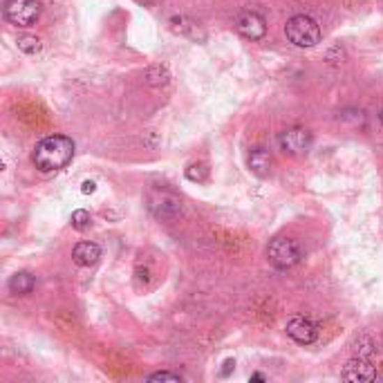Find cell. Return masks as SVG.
<instances>
[{"mask_svg":"<svg viewBox=\"0 0 383 383\" xmlns=\"http://www.w3.org/2000/svg\"><path fill=\"white\" fill-rule=\"evenodd\" d=\"M81 190H83L85 195H90V193H94V190H97V184H94V182H90V179H88V182H83Z\"/></svg>","mask_w":383,"mask_h":383,"instance_id":"20","label":"cell"},{"mask_svg":"<svg viewBox=\"0 0 383 383\" xmlns=\"http://www.w3.org/2000/svg\"><path fill=\"white\" fill-rule=\"evenodd\" d=\"M148 381H173V383H179V381H184V377L177 375V372H155V375L148 377Z\"/></svg>","mask_w":383,"mask_h":383,"instance_id":"18","label":"cell"},{"mask_svg":"<svg viewBox=\"0 0 383 383\" xmlns=\"http://www.w3.org/2000/svg\"><path fill=\"white\" fill-rule=\"evenodd\" d=\"M144 81L148 85H153V88H162V85H168L170 81V72L166 66H151L146 72H144Z\"/></svg>","mask_w":383,"mask_h":383,"instance_id":"13","label":"cell"},{"mask_svg":"<svg viewBox=\"0 0 383 383\" xmlns=\"http://www.w3.org/2000/svg\"><path fill=\"white\" fill-rule=\"evenodd\" d=\"M40 38H36V36H29V34H25V36H20L18 38V50L20 52H25V54H38L40 52Z\"/></svg>","mask_w":383,"mask_h":383,"instance_id":"14","label":"cell"},{"mask_svg":"<svg viewBox=\"0 0 383 383\" xmlns=\"http://www.w3.org/2000/svg\"><path fill=\"white\" fill-rule=\"evenodd\" d=\"M186 177L190 179V182H206L209 177V168L204 164H190L186 168Z\"/></svg>","mask_w":383,"mask_h":383,"instance_id":"16","label":"cell"},{"mask_svg":"<svg viewBox=\"0 0 383 383\" xmlns=\"http://www.w3.org/2000/svg\"><path fill=\"white\" fill-rule=\"evenodd\" d=\"M249 168H251V173L260 175V177L269 175V170H271L269 151H264V148H253L249 153Z\"/></svg>","mask_w":383,"mask_h":383,"instance_id":"11","label":"cell"},{"mask_svg":"<svg viewBox=\"0 0 383 383\" xmlns=\"http://www.w3.org/2000/svg\"><path fill=\"white\" fill-rule=\"evenodd\" d=\"M34 287H36L34 276L27 273V271H18L9 278V292L16 294V296H27V294L34 292Z\"/></svg>","mask_w":383,"mask_h":383,"instance_id":"12","label":"cell"},{"mask_svg":"<svg viewBox=\"0 0 383 383\" xmlns=\"http://www.w3.org/2000/svg\"><path fill=\"white\" fill-rule=\"evenodd\" d=\"M285 34H287V40L296 47H314L321 43V36H323L316 20L312 16H305V14L292 16L290 20H287Z\"/></svg>","mask_w":383,"mask_h":383,"instance_id":"2","label":"cell"},{"mask_svg":"<svg viewBox=\"0 0 383 383\" xmlns=\"http://www.w3.org/2000/svg\"><path fill=\"white\" fill-rule=\"evenodd\" d=\"M74 157V142L66 135H50L31 151V162L40 173H54L66 168Z\"/></svg>","mask_w":383,"mask_h":383,"instance_id":"1","label":"cell"},{"mask_svg":"<svg viewBox=\"0 0 383 383\" xmlns=\"http://www.w3.org/2000/svg\"><path fill=\"white\" fill-rule=\"evenodd\" d=\"M151 211L159 220L173 222L182 216V200L173 193H166V190H155L151 195Z\"/></svg>","mask_w":383,"mask_h":383,"instance_id":"6","label":"cell"},{"mask_svg":"<svg viewBox=\"0 0 383 383\" xmlns=\"http://www.w3.org/2000/svg\"><path fill=\"white\" fill-rule=\"evenodd\" d=\"M379 121H381V126H383V105H381V110H379Z\"/></svg>","mask_w":383,"mask_h":383,"instance_id":"23","label":"cell"},{"mask_svg":"<svg viewBox=\"0 0 383 383\" xmlns=\"http://www.w3.org/2000/svg\"><path fill=\"white\" fill-rule=\"evenodd\" d=\"M140 3H144V5H155V3H159V0H140Z\"/></svg>","mask_w":383,"mask_h":383,"instance_id":"22","label":"cell"},{"mask_svg":"<svg viewBox=\"0 0 383 383\" xmlns=\"http://www.w3.org/2000/svg\"><path fill=\"white\" fill-rule=\"evenodd\" d=\"M90 225H92V216L85 209H79L72 213V227L77 231H85Z\"/></svg>","mask_w":383,"mask_h":383,"instance_id":"15","label":"cell"},{"mask_svg":"<svg viewBox=\"0 0 383 383\" xmlns=\"http://www.w3.org/2000/svg\"><path fill=\"white\" fill-rule=\"evenodd\" d=\"M301 244L292 238H273L267 247V258L276 269H290L301 260Z\"/></svg>","mask_w":383,"mask_h":383,"instance_id":"3","label":"cell"},{"mask_svg":"<svg viewBox=\"0 0 383 383\" xmlns=\"http://www.w3.org/2000/svg\"><path fill=\"white\" fill-rule=\"evenodd\" d=\"M222 366H225V368H222L220 377H229V375H231V370L236 368V361H233V359H227V361H225V363H222Z\"/></svg>","mask_w":383,"mask_h":383,"instance_id":"19","label":"cell"},{"mask_svg":"<svg viewBox=\"0 0 383 383\" xmlns=\"http://www.w3.org/2000/svg\"><path fill=\"white\" fill-rule=\"evenodd\" d=\"M345 50L340 47V45H334V47H329L325 52V61L329 63V66H338V63H343L345 61Z\"/></svg>","mask_w":383,"mask_h":383,"instance_id":"17","label":"cell"},{"mask_svg":"<svg viewBox=\"0 0 383 383\" xmlns=\"http://www.w3.org/2000/svg\"><path fill=\"white\" fill-rule=\"evenodd\" d=\"M99 258H101V247L94 242H79L77 247L72 249V260L77 262L79 267H92Z\"/></svg>","mask_w":383,"mask_h":383,"instance_id":"10","label":"cell"},{"mask_svg":"<svg viewBox=\"0 0 383 383\" xmlns=\"http://www.w3.org/2000/svg\"><path fill=\"white\" fill-rule=\"evenodd\" d=\"M312 144H314L312 133L301 126L287 128V130L278 135V146L285 155H305L312 148Z\"/></svg>","mask_w":383,"mask_h":383,"instance_id":"5","label":"cell"},{"mask_svg":"<svg viewBox=\"0 0 383 383\" xmlns=\"http://www.w3.org/2000/svg\"><path fill=\"white\" fill-rule=\"evenodd\" d=\"M251 381H267V377L260 375V372H253V375H251Z\"/></svg>","mask_w":383,"mask_h":383,"instance_id":"21","label":"cell"},{"mask_svg":"<svg viewBox=\"0 0 383 383\" xmlns=\"http://www.w3.org/2000/svg\"><path fill=\"white\" fill-rule=\"evenodd\" d=\"M40 16L38 0H7L5 3V18L16 27L34 25Z\"/></svg>","mask_w":383,"mask_h":383,"instance_id":"4","label":"cell"},{"mask_svg":"<svg viewBox=\"0 0 383 383\" xmlns=\"http://www.w3.org/2000/svg\"><path fill=\"white\" fill-rule=\"evenodd\" d=\"M340 379H343V381H366V383H370V381H379L381 375H379V370L370 363V361L359 356V359H352L343 368V372H340Z\"/></svg>","mask_w":383,"mask_h":383,"instance_id":"9","label":"cell"},{"mask_svg":"<svg viewBox=\"0 0 383 383\" xmlns=\"http://www.w3.org/2000/svg\"><path fill=\"white\" fill-rule=\"evenodd\" d=\"M236 27L244 38H251V40H260L267 34V20L258 12H251V9H242L236 16Z\"/></svg>","mask_w":383,"mask_h":383,"instance_id":"7","label":"cell"},{"mask_svg":"<svg viewBox=\"0 0 383 383\" xmlns=\"http://www.w3.org/2000/svg\"><path fill=\"white\" fill-rule=\"evenodd\" d=\"M287 336L294 338L296 343H301V345H312L314 340L318 338V327L316 323L312 321V318H307V316H292L290 321H287Z\"/></svg>","mask_w":383,"mask_h":383,"instance_id":"8","label":"cell"}]
</instances>
